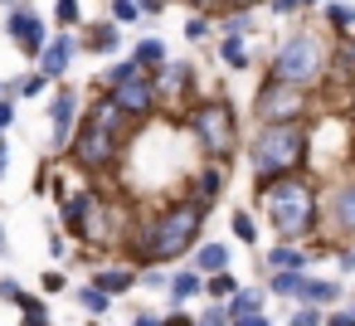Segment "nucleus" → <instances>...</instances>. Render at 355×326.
I'll use <instances>...</instances> for the list:
<instances>
[{
    "label": "nucleus",
    "mask_w": 355,
    "mask_h": 326,
    "mask_svg": "<svg viewBox=\"0 0 355 326\" xmlns=\"http://www.w3.org/2000/svg\"><path fill=\"white\" fill-rule=\"evenodd\" d=\"M268 10H272V15H282V20H292V15H302L306 6H302V0H268Z\"/></svg>",
    "instance_id": "58836bf2"
},
{
    "label": "nucleus",
    "mask_w": 355,
    "mask_h": 326,
    "mask_svg": "<svg viewBox=\"0 0 355 326\" xmlns=\"http://www.w3.org/2000/svg\"><path fill=\"white\" fill-rule=\"evenodd\" d=\"M6 35H10V40L20 44V54H30V59H40L44 44H49L44 15H35V10H25V6H15V10L6 15Z\"/></svg>",
    "instance_id": "9b49d317"
},
{
    "label": "nucleus",
    "mask_w": 355,
    "mask_h": 326,
    "mask_svg": "<svg viewBox=\"0 0 355 326\" xmlns=\"http://www.w3.org/2000/svg\"><path fill=\"white\" fill-rule=\"evenodd\" d=\"M0 297H6V302H20V297H25V287H20L15 277H0Z\"/></svg>",
    "instance_id": "37998d69"
},
{
    "label": "nucleus",
    "mask_w": 355,
    "mask_h": 326,
    "mask_svg": "<svg viewBox=\"0 0 355 326\" xmlns=\"http://www.w3.org/2000/svg\"><path fill=\"white\" fill-rule=\"evenodd\" d=\"M219 30H224V35H239V40H243V35H253V30H258V20H253V10H229V15L219 20Z\"/></svg>",
    "instance_id": "cd10ccee"
},
{
    "label": "nucleus",
    "mask_w": 355,
    "mask_h": 326,
    "mask_svg": "<svg viewBox=\"0 0 355 326\" xmlns=\"http://www.w3.org/2000/svg\"><path fill=\"white\" fill-rule=\"evenodd\" d=\"M205 219H209V205H200V200H190V195L161 205L156 214H146L141 229H137V239H132L137 268H141V263H175V258L195 253V243H200V234H205Z\"/></svg>",
    "instance_id": "f03ea898"
},
{
    "label": "nucleus",
    "mask_w": 355,
    "mask_h": 326,
    "mask_svg": "<svg viewBox=\"0 0 355 326\" xmlns=\"http://www.w3.org/2000/svg\"><path fill=\"white\" fill-rule=\"evenodd\" d=\"M117 35H122V25H117V20L83 25V35H78V49H83V54H112V49H117Z\"/></svg>",
    "instance_id": "f3484780"
},
{
    "label": "nucleus",
    "mask_w": 355,
    "mask_h": 326,
    "mask_svg": "<svg viewBox=\"0 0 355 326\" xmlns=\"http://www.w3.org/2000/svg\"><path fill=\"white\" fill-rule=\"evenodd\" d=\"M103 209V190L98 185H83V190H73V195H64V214H59V229L69 234V239H78L83 243V234H88V224H93V214Z\"/></svg>",
    "instance_id": "9d476101"
},
{
    "label": "nucleus",
    "mask_w": 355,
    "mask_h": 326,
    "mask_svg": "<svg viewBox=\"0 0 355 326\" xmlns=\"http://www.w3.org/2000/svg\"><path fill=\"white\" fill-rule=\"evenodd\" d=\"M40 287H44V297H54V292H64V273H44V282H40Z\"/></svg>",
    "instance_id": "a18cd8bd"
},
{
    "label": "nucleus",
    "mask_w": 355,
    "mask_h": 326,
    "mask_svg": "<svg viewBox=\"0 0 355 326\" xmlns=\"http://www.w3.org/2000/svg\"><path fill=\"white\" fill-rule=\"evenodd\" d=\"M302 282H306V273H272V277H268V292L297 302V297H302Z\"/></svg>",
    "instance_id": "a878e982"
},
{
    "label": "nucleus",
    "mask_w": 355,
    "mask_h": 326,
    "mask_svg": "<svg viewBox=\"0 0 355 326\" xmlns=\"http://www.w3.org/2000/svg\"><path fill=\"white\" fill-rule=\"evenodd\" d=\"M292 326H326V311L321 307H297L292 311Z\"/></svg>",
    "instance_id": "4c0bfd02"
},
{
    "label": "nucleus",
    "mask_w": 355,
    "mask_h": 326,
    "mask_svg": "<svg viewBox=\"0 0 355 326\" xmlns=\"http://www.w3.org/2000/svg\"><path fill=\"white\" fill-rule=\"evenodd\" d=\"M78 103H83V93H73V88H59V93L49 98V127H54L49 146H54V151H69V141H73V132H78Z\"/></svg>",
    "instance_id": "f8f14e48"
},
{
    "label": "nucleus",
    "mask_w": 355,
    "mask_h": 326,
    "mask_svg": "<svg viewBox=\"0 0 355 326\" xmlns=\"http://www.w3.org/2000/svg\"><path fill=\"white\" fill-rule=\"evenodd\" d=\"M268 273H306V263H311V253L306 248H297V243H277V248H268Z\"/></svg>",
    "instance_id": "6ab92c4d"
},
{
    "label": "nucleus",
    "mask_w": 355,
    "mask_h": 326,
    "mask_svg": "<svg viewBox=\"0 0 355 326\" xmlns=\"http://www.w3.org/2000/svg\"><path fill=\"white\" fill-rule=\"evenodd\" d=\"M73 297H78V307H83L88 316H103V311H107V302H112V297H107L103 287H93V282H88V287H78Z\"/></svg>",
    "instance_id": "c85d7f7f"
},
{
    "label": "nucleus",
    "mask_w": 355,
    "mask_h": 326,
    "mask_svg": "<svg viewBox=\"0 0 355 326\" xmlns=\"http://www.w3.org/2000/svg\"><path fill=\"white\" fill-rule=\"evenodd\" d=\"M185 6L195 15H219V10H229V0H185Z\"/></svg>",
    "instance_id": "ea45409f"
},
{
    "label": "nucleus",
    "mask_w": 355,
    "mask_h": 326,
    "mask_svg": "<svg viewBox=\"0 0 355 326\" xmlns=\"http://www.w3.org/2000/svg\"><path fill=\"white\" fill-rule=\"evenodd\" d=\"M350 40H355V35H350Z\"/></svg>",
    "instance_id": "e2e57ef3"
},
{
    "label": "nucleus",
    "mask_w": 355,
    "mask_h": 326,
    "mask_svg": "<svg viewBox=\"0 0 355 326\" xmlns=\"http://www.w3.org/2000/svg\"><path fill=\"white\" fill-rule=\"evenodd\" d=\"M209 35H214L209 15H190V20H185V40H190V44H200V40H209Z\"/></svg>",
    "instance_id": "f704fd0d"
},
{
    "label": "nucleus",
    "mask_w": 355,
    "mask_h": 326,
    "mask_svg": "<svg viewBox=\"0 0 355 326\" xmlns=\"http://www.w3.org/2000/svg\"><path fill=\"white\" fill-rule=\"evenodd\" d=\"M127 112L112 103V93H98L69 141V161L83 166L88 175H112V166L122 161V141H127Z\"/></svg>",
    "instance_id": "7ed1b4c3"
},
{
    "label": "nucleus",
    "mask_w": 355,
    "mask_h": 326,
    "mask_svg": "<svg viewBox=\"0 0 355 326\" xmlns=\"http://www.w3.org/2000/svg\"><path fill=\"white\" fill-rule=\"evenodd\" d=\"M190 258H195V273H200V277L229 273V243H214V239H209V243H200Z\"/></svg>",
    "instance_id": "412c9836"
},
{
    "label": "nucleus",
    "mask_w": 355,
    "mask_h": 326,
    "mask_svg": "<svg viewBox=\"0 0 355 326\" xmlns=\"http://www.w3.org/2000/svg\"><path fill=\"white\" fill-rule=\"evenodd\" d=\"M224 307H229V321H239V316H253V311H263V292H258V287H239V292H234Z\"/></svg>",
    "instance_id": "5701e85b"
},
{
    "label": "nucleus",
    "mask_w": 355,
    "mask_h": 326,
    "mask_svg": "<svg viewBox=\"0 0 355 326\" xmlns=\"http://www.w3.org/2000/svg\"><path fill=\"white\" fill-rule=\"evenodd\" d=\"M321 15H326V25H331L340 40H345V35H355V6H345V0H331Z\"/></svg>",
    "instance_id": "b1692460"
},
{
    "label": "nucleus",
    "mask_w": 355,
    "mask_h": 326,
    "mask_svg": "<svg viewBox=\"0 0 355 326\" xmlns=\"http://www.w3.org/2000/svg\"><path fill=\"white\" fill-rule=\"evenodd\" d=\"M141 282H146L151 292H166V287H171V273H166V263H156V268H146V273H141Z\"/></svg>",
    "instance_id": "e433bc0d"
},
{
    "label": "nucleus",
    "mask_w": 355,
    "mask_h": 326,
    "mask_svg": "<svg viewBox=\"0 0 355 326\" xmlns=\"http://www.w3.org/2000/svg\"><path fill=\"white\" fill-rule=\"evenodd\" d=\"M166 6H171V0H166Z\"/></svg>",
    "instance_id": "052dcab7"
},
{
    "label": "nucleus",
    "mask_w": 355,
    "mask_h": 326,
    "mask_svg": "<svg viewBox=\"0 0 355 326\" xmlns=\"http://www.w3.org/2000/svg\"><path fill=\"white\" fill-rule=\"evenodd\" d=\"M297 302H302V307H321V311L331 307V311H336V307L345 302V287H340L336 277H306V282H302V297H297Z\"/></svg>",
    "instance_id": "dca6fc26"
},
{
    "label": "nucleus",
    "mask_w": 355,
    "mask_h": 326,
    "mask_svg": "<svg viewBox=\"0 0 355 326\" xmlns=\"http://www.w3.org/2000/svg\"><path fill=\"white\" fill-rule=\"evenodd\" d=\"M93 287H103L107 297H122V292H132L137 282H141V268L137 263H117V268H98L93 277H88Z\"/></svg>",
    "instance_id": "2eb2a0df"
},
{
    "label": "nucleus",
    "mask_w": 355,
    "mask_h": 326,
    "mask_svg": "<svg viewBox=\"0 0 355 326\" xmlns=\"http://www.w3.org/2000/svg\"><path fill=\"white\" fill-rule=\"evenodd\" d=\"M6 166H10V146H6V132H0V175H6Z\"/></svg>",
    "instance_id": "3c124183"
},
{
    "label": "nucleus",
    "mask_w": 355,
    "mask_h": 326,
    "mask_svg": "<svg viewBox=\"0 0 355 326\" xmlns=\"http://www.w3.org/2000/svg\"><path fill=\"white\" fill-rule=\"evenodd\" d=\"M321 209H326V229L336 239H355V175H340L331 185V195H321Z\"/></svg>",
    "instance_id": "1a4fd4ad"
},
{
    "label": "nucleus",
    "mask_w": 355,
    "mask_h": 326,
    "mask_svg": "<svg viewBox=\"0 0 355 326\" xmlns=\"http://www.w3.org/2000/svg\"><path fill=\"white\" fill-rule=\"evenodd\" d=\"M49 326H54V321H49Z\"/></svg>",
    "instance_id": "680f3d73"
},
{
    "label": "nucleus",
    "mask_w": 355,
    "mask_h": 326,
    "mask_svg": "<svg viewBox=\"0 0 355 326\" xmlns=\"http://www.w3.org/2000/svg\"><path fill=\"white\" fill-rule=\"evenodd\" d=\"M258 6H268V0H229V10H258Z\"/></svg>",
    "instance_id": "09e8293b"
},
{
    "label": "nucleus",
    "mask_w": 355,
    "mask_h": 326,
    "mask_svg": "<svg viewBox=\"0 0 355 326\" xmlns=\"http://www.w3.org/2000/svg\"><path fill=\"white\" fill-rule=\"evenodd\" d=\"M200 292H205V277H200L195 268H180V273H171V287H166L171 307H185V302H195Z\"/></svg>",
    "instance_id": "4be33fe9"
},
{
    "label": "nucleus",
    "mask_w": 355,
    "mask_h": 326,
    "mask_svg": "<svg viewBox=\"0 0 355 326\" xmlns=\"http://www.w3.org/2000/svg\"><path fill=\"white\" fill-rule=\"evenodd\" d=\"M234 326H268V316H263V311H253V316H239Z\"/></svg>",
    "instance_id": "8fccbe9b"
},
{
    "label": "nucleus",
    "mask_w": 355,
    "mask_h": 326,
    "mask_svg": "<svg viewBox=\"0 0 355 326\" xmlns=\"http://www.w3.org/2000/svg\"><path fill=\"white\" fill-rule=\"evenodd\" d=\"M302 6H321V0H302Z\"/></svg>",
    "instance_id": "4d7b16f0"
},
{
    "label": "nucleus",
    "mask_w": 355,
    "mask_h": 326,
    "mask_svg": "<svg viewBox=\"0 0 355 326\" xmlns=\"http://www.w3.org/2000/svg\"><path fill=\"white\" fill-rule=\"evenodd\" d=\"M205 292H209L214 302H229V297L239 292V282H234V273H214V277H205Z\"/></svg>",
    "instance_id": "7c9ffc66"
},
{
    "label": "nucleus",
    "mask_w": 355,
    "mask_h": 326,
    "mask_svg": "<svg viewBox=\"0 0 355 326\" xmlns=\"http://www.w3.org/2000/svg\"><path fill=\"white\" fill-rule=\"evenodd\" d=\"M229 224H234L239 243H258V224H253V214H248V209H234V214H229Z\"/></svg>",
    "instance_id": "2f4dec72"
},
{
    "label": "nucleus",
    "mask_w": 355,
    "mask_h": 326,
    "mask_svg": "<svg viewBox=\"0 0 355 326\" xmlns=\"http://www.w3.org/2000/svg\"><path fill=\"white\" fill-rule=\"evenodd\" d=\"M20 316H25V326H49V316H44V297H35V292H25L20 302Z\"/></svg>",
    "instance_id": "c756f323"
},
{
    "label": "nucleus",
    "mask_w": 355,
    "mask_h": 326,
    "mask_svg": "<svg viewBox=\"0 0 355 326\" xmlns=\"http://www.w3.org/2000/svg\"><path fill=\"white\" fill-rule=\"evenodd\" d=\"M195 321H200V326H234V321H229V307H224V302H214V307H205V311H200Z\"/></svg>",
    "instance_id": "c9c22d12"
},
{
    "label": "nucleus",
    "mask_w": 355,
    "mask_h": 326,
    "mask_svg": "<svg viewBox=\"0 0 355 326\" xmlns=\"http://www.w3.org/2000/svg\"><path fill=\"white\" fill-rule=\"evenodd\" d=\"M326 326H355V311L350 307H336V311H326Z\"/></svg>",
    "instance_id": "79ce46f5"
},
{
    "label": "nucleus",
    "mask_w": 355,
    "mask_h": 326,
    "mask_svg": "<svg viewBox=\"0 0 355 326\" xmlns=\"http://www.w3.org/2000/svg\"><path fill=\"white\" fill-rule=\"evenodd\" d=\"M107 20H117V25H137V20H146V15H141V6H137V0H112Z\"/></svg>",
    "instance_id": "473e14b6"
},
{
    "label": "nucleus",
    "mask_w": 355,
    "mask_h": 326,
    "mask_svg": "<svg viewBox=\"0 0 355 326\" xmlns=\"http://www.w3.org/2000/svg\"><path fill=\"white\" fill-rule=\"evenodd\" d=\"M258 209L272 229L277 243H306L326 229V209H321V190L306 175H282V180H263L258 185Z\"/></svg>",
    "instance_id": "f257e3e1"
},
{
    "label": "nucleus",
    "mask_w": 355,
    "mask_h": 326,
    "mask_svg": "<svg viewBox=\"0 0 355 326\" xmlns=\"http://www.w3.org/2000/svg\"><path fill=\"white\" fill-rule=\"evenodd\" d=\"M350 311H355V302H350Z\"/></svg>",
    "instance_id": "bf43d9fd"
},
{
    "label": "nucleus",
    "mask_w": 355,
    "mask_h": 326,
    "mask_svg": "<svg viewBox=\"0 0 355 326\" xmlns=\"http://www.w3.org/2000/svg\"><path fill=\"white\" fill-rule=\"evenodd\" d=\"M190 83H195V69L190 64H180V59H171L161 74H156V93H161V103L166 98H175V103H195V93H190Z\"/></svg>",
    "instance_id": "4468645a"
},
{
    "label": "nucleus",
    "mask_w": 355,
    "mask_h": 326,
    "mask_svg": "<svg viewBox=\"0 0 355 326\" xmlns=\"http://www.w3.org/2000/svg\"><path fill=\"white\" fill-rule=\"evenodd\" d=\"M132 59H137L146 74H161V69L171 64V49H166V40H161V35H146V40H137Z\"/></svg>",
    "instance_id": "aec40b11"
},
{
    "label": "nucleus",
    "mask_w": 355,
    "mask_h": 326,
    "mask_svg": "<svg viewBox=\"0 0 355 326\" xmlns=\"http://www.w3.org/2000/svg\"><path fill=\"white\" fill-rule=\"evenodd\" d=\"M336 263H340V273H355V253H350V248H340Z\"/></svg>",
    "instance_id": "49530a36"
},
{
    "label": "nucleus",
    "mask_w": 355,
    "mask_h": 326,
    "mask_svg": "<svg viewBox=\"0 0 355 326\" xmlns=\"http://www.w3.org/2000/svg\"><path fill=\"white\" fill-rule=\"evenodd\" d=\"M0 253H6V229H0Z\"/></svg>",
    "instance_id": "5fc2aeb1"
},
{
    "label": "nucleus",
    "mask_w": 355,
    "mask_h": 326,
    "mask_svg": "<svg viewBox=\"0 0 355 326\" xmlns=\"http://www.w3.org/2000/svg\"><path fill=\"white\" fill-rule=\"evenodd\" d=\"M350 117H355V103H350Z\"/></svg>",
    "instance_id": "13d9d810"
},
{
    "label": "nucleus",
    "mask_w": 355,
    "mask_h": 326,
    "mask_svg": "<svg viewBox=\"0 0 355 326\" xmlns=\"http://www.w3.org/2000/svg\"><path fill=\"white\" fill-rule=\"evenodd\" d=\"M268 78L292 83V88H306V93L321 88V83H331V44L321 35H311V30L287 35L272 49V59H268Z\"/></svg>",
    "instance_id": "39448f33"
},
{
    "label": "nucleus",
    "mask_w": 355,
    "mask_h": 326,
    "mask_svg": "<svg viewBox=\"0 0 355 326\" xmlns=\"http://www.w3.org/2000/svg\"><path fill=\"white\" fill-rule=\"evenodd\" d=\"M54 20H59L64 30H73V25L83 20V6H78V0H59V6H54Z\"/></svg>",
    "instance_id": "72a5a7b5"
},
{
    "label": "nucleus",
    "mask_w": 355,
    "mask_h": 326,
    "mask_svg": "<svg viewBox=\"0 0 355 326\" xmlns=\"http://www.w3.org/2000/svg\"><path fill=\"white\" fill-rule=\"evenodd\" d=\"M219 59H224V69H248V44L239 35H224L219 40Z\"/></svg>",
    "instance_id": "393cba45"
},
{
    "label": "nucleus",
    "mask_w": 355,
    "mask_h": 326,
    "mask_svg": "<svg viewBox=\"0 0 355 326\" xmlns=\"http://www.w3.org/2000/svg\"><path fill=\"white\" fill-rule=\"evenodd\" d=\"M137 6H141V15H161V10H166V0H137Z\"/></svg>",
    "instance_id": "de8ad7c7"
},
{
    "label": "nucleus",
    "mask_w": 355,
    "mask_h": 326,
    "mask_svg": "<svg viewBox=\"0 0 355 326\" xmlns=\"http://www.w3.org/2000/svg\"><path fill=\"white\" fill-rule=\"evenodd\" d=\"M49 93V78L35 69V74H25V78H15L10 83V98H44Z\"/></svg>",
    "instance_id": "bb28decb"
},
{
    "label": "nucleus",
    "mask_w": 355,
    "mask_h": 326,
    "mask_svg": "<svg viewBox=\"0 0 355 326\" xmlns=\"http://www.w3.org/2000/svg\"><path fill=\"white\" fill-rule=\"evenodd\" d=\"M161 326H200V321H195L190 311H180V307H171V311L161 316Z\"/></svg>",
    "instance_id": "a19ab883"
},
{
    "label": "nucleus",
    "mask_w": 355,
    "mask_h": 326,
    "mask_svg": "<svg viewBox=\"0 0 355 326\" xmlns=\"http://www.w3.org/2000/svg\"><path fill=\"white\" fill-rule=\"evenodd\" d=\"M132 326H161V316H151V311H141V316H137Z\"/></svg>",
    "instance_id": "603ef678"
},
{
    "label": "nucleus",
    "mask_w": 355,
    "mask_h": 326,
    "mask_svg": "<svg viewBox=\"0 0 355 326\" xmlns=\"http://www.w3.org/2000/svg\"><path fill=\"white\" fill-rule=\"evenodd\" d=\"M0 6H6V10H15V6H20V0H0Z\"/></svg>",
    "instance_id": "864d4df0"
},
{
    "label": "nucleus",
    "mask_w": 355,
    "mask_h": 326,
    "mask_svg": "<svg viewBox=\"0 0 355 326\" xmlns=\"http://www.w3.org/2000/svg\"><path fill=\"white\" fill-rule=\"evenodd\" d=\"M103 88L112 93V103L132 117V122H141V117H151L156 108H161V93H156V74H146L132 54L127 59H117L107 74H103Z\"/></svg>",
    "instance_id": "0eeeda50"
},
{
    "label": "nucleus",
    "mask_w": 355,
    "mask_h": 326,
    "mask_svg": "<svg viewBox=\"0 0 355 326\" xmlns=\"http://www.w3.org/2000/svg\"><path fill=\"white\" fill-rule=\"evenodd\" d=\"M219 190H224V166H219V161H205V166L190 175V200L214 205V200H219Z\"/></svg>",
    "instance_id": "a211bd4d"
},
{
    "label": "nucleus",
    "mask_w": 355,
    "mask_h": 326,
    "mask_svg": "<svg viewBox=\"0 0 355 326\" xmlns=\"http://www.w3.org/2000/svg\"><path fill=\"white\" fill-rule=\"evenodd\" d=\"M306 112H311V93H306V88L263 78V88L253 93V117H258V127H268V122H306Z\"/></svg>",
    "instance_id": "6e6552de"
},
{
    "label": "nucleus",
    "mask_w": 355,
    "mask_h": 326,
    "mask_svg": "<svg viewBox=\"0 0 355 326\" xmlns=\"http://www.w3.org/2000/svg\"><path fill=\"white\" fill-rule=\"evenodd\" d=\"M6 93H10V83H0V98H6Z\"/></svg>",
    "instance_id": "6e6d98bb"
},
{
    "label": "nucleus",
    "mask_w": 355,
    "mask_h": 326,
    "mask_svg": "<svg viewBox=\"0 0 355 326\" xmlns=\"http://www.w3.org/2000/svg\"><path fill=\"white\" fill-rule=\"evenodd\" d=\"M73 54H78V35H69V30H64V35H54V40L44 44V54H40L35 64H40V74L54 83V78H64V74H69Z\"/></svg>",
    "instance_id": "ddd939ff"
},
{
    "label": "nucleus",
    "mask_w": 355,
    "mask_h": 326,
    "mask_svg": "<svg viewBox=\"0 0 355 326\" xmlns=\"http://www.w3.org/2000/svg\"><path fill=\"white\" fill-rule=\"evenodd\" d=\"M311 161V122H268L253 132L248 141V166L253 180H282V175H302Z\"/></svg>",
    "instance_id": "20e7f679"
},
{
    "label": "nucleus",
    "mask_w": 355,
    "mask_h": 326,
    "mask_svg": "<svg viewBox=\"0 0 355 326\" xmlns=\"http://www.w3.org/2000/svg\"><path fill=\"white\" fill-rule=\"evenodd\" d=\"M10 122H15V98L6 93V98H0V132H6Z\"/></svg>",
    "instance_id": "c03bdc74"
},
{
    "label": "nucleus",
    "mask_w": 355,
    "mask_h": 326,
    "mask_svg": "<svg viewBox=\"0 0 355 326\" xmlns=\"http://www.w3.org/2000/svg\"><path fill=\"white\" fill-rule=\"evenodd\" d=\"M185 132L195 137L200 156H209V161H219V166L239 151V112H234V103H229L224 93L195 98V103L185 108Z\"/></svg>",
    "instance_id": "423d86ee"
}]
</instances>
